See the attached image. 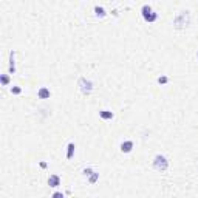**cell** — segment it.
I'll return each mask as SVG.
<instances>
[{
  "instance_id": "obj_14",
  "label": "cell",
  "mask_w": 198,
  "mask_h": 198,
  "mask_svg": "<svg viewBox=\"0 0 198 198\" xmlns=\"http://www.w3.org/2000/svg\"><path fill=\"white\" fill-rule=\"evenodd\" d=\"M20 92H22L20 87H13V88H11V93H14V95H19Z\"/></svg>"
},
{
  "instance_id": "obj_9",
  "label": "cell",
  "mask_w": 198,
  "mask_h": 198,
  "mask_svg": "<svg viewBox=\"0 0 198 198\" xmlns=\"http://www.w3.org/2000/svg\"><path fill=\"white\" fill-rule=\"evenodd\" d=\"M14 71H16V64H14V51H11V54H10V73L14 74Z\"/></svg>"
},
{
  "instance_id": "obj_2",
  "label": "cell",
  "mask_w": 198,
  "mask_h": 198,
  "mask_svg": "<svg viewBox=\"0 0 198 198\" xmlns=\"http://www.w3.org/2000/svg\"><path fill=\"white\" fill-rule=\"evenodd\" d=\"M141 13H142V17H144V20H146V22H155L158 19V14L152 10V6H149V5H144Z\"/></svg>"
},
{
  "instance_id": "obj_1",
  "label": "cell",
  "mask_w": 198,
  "mask_h": 198,
  "mask_svg": "<svg viewBox=\"0 0 198 198\" xmlns=\"http://www.w3.org/2000/svg\"><path fill=\"white\" fill-rule=\"evenodd\" d=\"M189 23H191V14H189V11H179L173 19V25L176 30L187 28Z\"/></svg>"
},
{
  "instance_id": "obj_13",
  "label": "cell",
  "mask_w": 198,
  "mask_h": 198,
  "mask_svg": "<svg viewBox=\"0 0 198 198\" xmlns=\"http://www.w3.org/2000/svg\"><path fill=\"white\" fill-rule=\"evenodd\" d=\"M8 84H10V76L2 74V85H8Z\"/></svg>"
},
{
  "instance_id": "obj_4",
  "label": "cell",
  "mask_w": 198,
  "mask_h": 198,
  "mask_svg": "<svg viewBox=\"0 0 198 198\" xmlns=\"http://www.w3.org/2000/svg\"><path fill=\"white\" fill-rule=\"evenodd\" d=\"M79 87H80V90H82V93H85V95L93 90V84L90 82V80H87L85 77H82L79 80Z\"/></svg>"
},
{
  "instance_id": "obj_5",
  "label": "cell",
  "mask_w": 198,
  "mask_h": 198,
  "mask_svg": "<svg viewBox=\"0 0 198 198\" xmlns=\"http://www.w3.org/2000/svg\"><path fill=\"white\" fill-rule=\"evenodd\" d=\"M133 149V141H124L121 144V152H124V153H130Z\"/></svg>"
},
{
  "instance_id": "obj_7",
  "label": "cell",
  "mask_w": 198,
  "mask_h": 198,
  "mask_svg": "<svg viewBox=\"0 0 198 198\" xmlns=\"http://www.w3.org/2000/svg\"><path fill=\"white\" fill-rule=\"evenodd\" d=\"M37 96L40 98V99H48L50 96H51V93H50V90L48 88H45V87H42L39 92H37Z\"/></svg>"
},
{
  "instance_id": "obj_3",
  "label": "cell",
  "mask_w": 198,
  "mask_h": 198,
  "mask_svg": "<svg viewBox=\"0 0 198 198\" xmlns=\"http://www.w3.org/2000/svg\"><path fill=\"white\" fill-rule=\"evenodd\" d=\"M153 167H155L156 170H161V172L167 170V167H169V161H167V158L163 156V155H156L155 159H153Z\"/></svg>"
},
{
  "instance_id": "obj_11",
  "label": "cell",
  "mask_w": 198,
  "mask_h": 198,
  "mask_svg": "<svg viewBox=\"0 0 198 198\" xmlns=\"http://www.w3.org/2000/svg\"><path fill=\"white\" fill-rule=\"evenodd\" d=\"M73 153H74V144H73V142H70V144H68V152H67V158H68V159H71V158H73Z\"/></svg>"
},
{
  "instance_id": "obj_8",
  "label": "cell",
  "mask_w": 198,
  "mask_h": 198,
  "mask_svg": "<svg viewBox=\"0 0 198 198\" xmlns=\"http://www.w3.org/2000/svg\"><path fill=\"white\" fill-rule=\"evenodd\" d=\"M99 116H101L102 119H112L113 118V113L109 112V110H101V112H99Z\"/></svg>"
},
{
  "instance_id": "obj_10",
  "label": "cell",
  "mask_w": 198,
  "mask_h": 198,
  "mask_svg": "<svg viewBox=\"0 0 198 198\" xmlns=\"http://www.w3.org/2000/svg\"><path fill=\"white\" fill-rule=\"evenodd\" d=\"M95 14L98 16V17H105V10H104V8L102 6H95Z\"/></svg>"
},
{
  "instance_id": "obj_15",
  "label": "cell",
  "mask_w": 198,
  "mask_h": 198,
  "mask_svg": "<svg viewBox=\"0 0 198 198\" xmlns=\"http://www.w3.org/2000/svg\"><path fill=\"white\" fill-rule=\"evenodd\" d=\"M167 80H169V79H167L166 76H163V77H159V79H158V82H159V84H166Z\"/></svg>"
},
{
  "instance_id": "obj_12",
  "label": "cell",
  "mask_w": 198,
  "mask_h": 198,
  "mask_svg": "<svg viewBox=\"0 0 198 198\" xmlns=\"http://www.w3.org/2000/svg\"><path fill=\"white\" fill-rule=\"evenodd\" d=\"M88 176H90V183H92V184H93V183H96V179H98V176H99V173H96V172H92V173H90Z\"/></svg>"
},
{
  "instance_id": "obj_6",
  "label": "cell",
  "mask_w": 198,
  "mask_h": 198,
  "mask_svg": "<svg viewBox=\"0 0 198 198\" xmlns=\"http://www.w3.org/2000/svg\"><path fill=\"white\" fill-rule=\"evenodd\" d=\"M59 184H60L59 175H51V176L48 178V186H50V187H57Z\"/></svg>"
},
{
  "instance_id": "obj_16",
  "label": "cell",
  "mask_w": 198,
  "mask_h": 198,
  "mask_svg": "<svg viewBox=\"0 0 198 198\" xmlns=\"http://www.w3.org/2000/svg\"><path fill=\"white\" fill-rule=\"evenodd\" d=\"M197 57H198V53H197Z\"/></svg>"
}]
</instances>
